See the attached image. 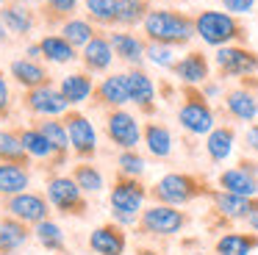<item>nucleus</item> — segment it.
<instances>
[{
  "label": "nucleus",
  "instance_id": "1",
  "mask_svg": "<svg viewBox=\"0 0 258 255\" xmlns=\"http://www.w3.org/2000/svg\"><path fill=\"white\" fill-rule=\"evenodd\" d=\"M147 42L169 44V47H186L195 33V17L183 14L178 9H153L142 22Z\"/></svg>",
  "mask_w": 258,
  "mask_h": 255
},
{
  "label": "nucleus",
  "instance_id": "2",
  "mask_svg": "<svg viewBox=\"0 0 258 255\" xmlns=\"http://www.w3.org/2000/svg\"><path fill=\"white\" fill-rule=\"evenodd\" d=\"M195 33L208 47H225V44H244L247 28L236 14L217 9H203L195 17Z\"/></svg>",
  "mask_w": 258,
  "mask_h": 255
},
{
  "label": "nucleus",
  "instance_id": "3",
  "mask_svg": "<svg viewBox=\"0 0 258 255\" xmlns=\"http://www.w3.org/2000/svg\"><path fill=\"white\" fill-rule=\"evenodd\" d=\"M145 200H147V188L139 177H117V183L111 186V219L114 225H134L145 211Z\"/></svg>",
  "mask_w": 258,
  "mask_h": 255
},
{
  "label": "nucleus",
  "instance_id": "4",
  "mask_svg": "<svg viewBox=\"0 0 258 255\" xmlns=\"http://www.w3.org/2000/svg\"><path fill=\"white\" fill-rule=\"evenodd\" d=\"M214 108L208 97L200 92V86H183V103L178 108V125L191 136H208L214 131Z\"/></svg>",
  "mask_w": 258,
  "mask_h": 255
},
{
  "label": "nucleus",
  "instance_id": "5",
  "mask_svg": "<svg viewBox=\"0 0 258 255\" xmlns=\"http://www.w3.org/2000/svg\"><path fill=\"white\" fill-rule=\"evenodd\" d=\"M214 67L219 78H252L258 72V53L244 44H225L214 53Z\"/></svg>",
  "mask_w": 258,
  "mask_h": 255
},
{
  "label": "nucleus",
  "instance_id": "6",
  "mask_svg": "<svg viewBox=\"0 0 258 255\" xmlns=\"http://www.w3.org/2000/svg\"><path fill=\"white\" fill-rule=\"evenodd\" d=\"M150 194L158 200V203L175 205V208H178V205H186V203H191L195 197H200L203 186L191 175H183V172H169V175H164L161 180L150 188Z\"/></svg>",
  "mask_w": 258,
  "mask_h": 255
},
{
  "label": "nucleus",
  "instance_id": "7",
  "mask_svg": "<svg viewBox=\"0 0 258 255\" xmlns=\"http://www.w3.org/2000/svg\"><path fill=\"white\" fill-rule=\"evenodd\" d=\"M45 197H47V203L56 211H61L64 216L67 214L78 216V214H84V208H86L84 192H81V186L75 183L73 175H53L45 186Z\"/></svg>",
  "mask_w": 258,
  "mask_h": 255
},
{
  "label": "nucleus",
  "instance_id": "8",
  "mask_svg": "<svg viewBox=\"0 0 258 255\" xmlns=\"http://www.w3.org/2000/svg\"><path fill=\"white\" fill-rule=\"evenodd\" d=\"M139 225L145 233L150 236H175L186 227V214L178 211L175 205H164V203H153L142 211Z\"/></svg>",
  "mask_w": 258,
  "mask_h": 255
},
{
  "label": "nucleus",
  "instance_id": "9",
  "mask_svg": "<svg viewBox=\"0 0 258 255\" xmlns=\"http://www.w3.org/2000/svg\"><path fill=\"white\" fill-rule=\"evenodd\" d=\"M106 136L111 139V144H117L119 150H136L145 136V128L139 125L131 111L125 108H111L106 114Z\"/></svg>",
  "mask_w": 258,
  "mask_h": 255
},
{
  "label": "nucleus",
  "instance_id": "10",
  "mask_svg": "<svg viewBox=\"0 0 258 255\" xmlns=\"http://www.w3.org/2000/svg\"><path fill=\"white\" fill-rule=\"evenodd\" d=\"M64 125L70 133V147L78 158L92 161L97 155V131L92 125V119L81 111H67L64 114Z\"/></svg>",
  "mask_w": 258,
  "mask_h": 255
},
{
  "label": "nucleus",
  "instance_id": "11",
  "mask_svg": "<svg viewBox=\"0 0 258 255\" xmlns=\"http://www.w3.org/2000/svg\"><path fill=\"white\" fill-rule=\"evenodd\" d=\"M225 111L239 122H252L258 116V81L241 78V83L225 92Z\"/></svg>",
  "mask_w": 258,
  "mask_h": 255
},
{
  "label": "nucleus",
  "instance_id": "12",
  "mask_svg": "<svg viewBox=\"0 0 258 255\" xmlns=\"http://www.w3.org/2000/svg\"><path fill=\"white\" fill-rule=\"evenodd\" d=\"M23 105L31 111V114L39 116V119L42 116H58V114H67L70 111V103L64 100L61 89L53 86V83L28 89V92L23 94Z\"/></svg>",
  "mask_w": 258,
  "mask_h": 255
},
{
  "label": "nucleus",
  "instance_id": "13",
  "mask_svg": "<svg viewBox=\"0 0 258 255\" xmlns=\"http://www.w3.org/2000/svg\"><path fill=\"white\" fill-rule=\"evenodd\" d=\"M6 211H9V216L25 222V225H39L50 214V203L42 194L23 192V194H14V197H6Z\"/></svg>",
  "mask_w": 258,
  "mask_h": 255
},
{
  "label": "nucleus",
  "instance_id": "14",
  "mask_svg": "<svg viewBox=\"0 0 258 255\" xmlns=\"http://www.w3.org/2000/svg\"><path fill=\"white\" fill-rule=\"evenodd\" d=\"M92 103L100 105V108H108V111H111V108H125V105L131 103L128 75H125V72H111V75H106L95 86Z\"/></svg>",
  "mask_w": 258,
  "mask_h": 255
},
{
  "label": "nucleus",
  "instance_id": "15",
  "mask_svg": "<svg viewBox=\"0 0 258 255\" xmlns=\"http://www.w3.org/2000/svg\"><path fill=\"white\" fill-rule=\"evenodd\" d=\"M219 188L241 197H258V164L241 161L233 169H225L219 175Z\"/></svg>",
  "mask_w": 258,
  "mask_h": 255
},
{
  "label": "nucleus",
  "instance_id": "16",
  "mask_svg": "<svg viewBox=\"0 0 258 255\" xmlns=\"http://www.w3.org/2000/svg\"><path fill=\"white\" fill-rule=\"evenodd\" d=\"M169 72H172L183 86H203V83L208 81V75H211V64H208L203 50H189L183 58L175 61V67Z\"/></svg>",
  "mask_w": 258,
  "mask_h": 255
},
{
  "label": "nucleus",
  "instance_id": "17",
  "mask_svg": "<svg viewBox=\"0 0 258 255\" xmlns=\"http://www.w3.org/2000/svg\"><path fill=\"white\" fill-rule=\"evenodd\" d=\"M128 92H131V103L142 111V114H156V83L147 75L142 67H131L128 72Z\"/></svg>",
  "mask_w": 258,
  "mask_h": 255
},
{
  "label": "nucleus",
  "instance_id": "18",
  "mask_svg": "<svg viewBox=\"0 0 258 255\" xmlns=\"http://www.w3.org/2000/svg\"><path fill=\"white\" fill-rule=\"evenodd\" d=\"M0 20L9 28V33H14V36H28L36 28V11L28 3H23V0H14V3L0 9Z\"/></svg>",
  "mask_w": 258,
  "mask_h": 255
},
{
  "label": "nucleus",
  "instance_id": "19",
  "mask_svg": "<svg viewBox=\"0 0 258 255\" xmlns=\"http://www.w3.org/2000/svg\"><path fill=\"white\" fill-rule=\"evenodd\" d=\"M108 39H111L114 55H117L119 61H125L128 67H142V61L147 58V42H145V39H139L136 33L114 31Z\"/></svg>",
  "mask_w": 258,
  "mask_h": 255
},
{
  "label": "nucleus",
  "instance_id": "20",
  "mask_svg": "<svg viewBox=\"0 0 258 255\" xmlns=\"http://www.w3.org/2000/svg\"><path fill=\"white\" fill-rule=\"evenodd\" d=\"M114 58H117V55H114L111 39H108L106 33H97V36L81 50V61H84L86 72H108Z\"/></svg>",
  "mask_w": 258,
  "mask_h": 255
},
{
  "label": "nucleus",
  "instance_id": "21",
  "mask_svg": "<svg viewBox=\"0 0 258 255\" xmlns=\"http://www.w3.org/2000/svg\"><path fill=\"white\" fill-rule=\"evenodd\" d=\"M89 247L97 255H125L128 238L119 225H100L89 233Z\"/></svg>",
  "mask_w": 258,
  "mask_h": 255
},
{
  "label": "nucleus",
  "instance_id": "22",
  "mask_svg": "<svg viewBox=\"0 0 258 255\" xmlns=\"http://www.w3.org/2000/svg\"><path fill=\"white\" fill-rule=\"evenodd\" d=\"M9 72H12L14 83L23 86L25 92L50 83V72H47V67H42L39 61H34V58H14L12 64H9Z\"/></svg>",
  "mask_w": 258,
  "mask_h": 255
},
{
  "label": "nucleus",
  "instance_id": "23",
  "mask_svg": "<svg viewBox=\"0 0 258 255\" xmlns=\"http://www.w3.org/2000/svg\"><path fill=\"white\" fill-rule=\"evenodd\" d=\"M211 200H214L217 214L228 216V219H247V216L258 208L255 197H241V194H230V192H222V188L214 192Z\"/></svg>",
  "mask_w": 258,
  "mask_h": 255
},
{
  "label": "nucleus",
  "instance_id": "24",
  "mask_svg": "<svg viewBox=\"0 0 258 255\" xmlns=\"http://www.w3.org/2000/svg\"><path fill=\"white\" fill-rule=\"evenodd\" d=\"M64 100L70 105H81L95 94V81H92V72H70V75L61 78L58 83Z\"/></svg>",
  "mask_w": 258,
  "mask_h": 255
},
{
  "label": "nucleus",
  "instance_id": "25",
  "mask_svg": "<svg viewBox=\"0 0 258 255\" xmlns=\"http://www.w3.org/2000/svg\"><path fill=\"white\" fill-rule=\"evenodd\" d=\"M31 233L25 227V222L14 219V216H0V255L17 252L28 244Z\"/></svg>",
  "mask_w": 258,
  "mask_h": 255
},
{
  "label": "nucleus",
  "instance_id": "26",
  "mask_svg": "<svg viewBox=\"0 0 258 255\" xmlns=\"http://www.w3.org/2000/svg\"><path fill=\"white\" fill-rule=\"evenodd\" d=\"M236 144V131L230 125H217L211 133L206 136V153L214 164H222V161L230 158Z\"/></svg>",
  "mask_w": 258,
  "mask_h": 255
},
{
  "label": "nucleus",
  "instance_id": "27",
  "mask_svg": "<svg viewBox=\"0 0 258 255\" xmlns=\"http://www.w3.org/2000/svg\"><path fill=\"white\" fill-rule=\"evenodd\" d=\"M31 186V172L25 164H0V194L14 197V194L28 192Z\"/></svg>",
  "mask_w": 258,
  "mask_h": 255
},
{
  "label": "nucleus",
  "instance_id": "28",
  "mask_svg": "<svg viewBox=\"0 0 258 255\" xmlns=\"http://www.w3.org/2000/svg\"><path fill=\"white\" fill-rule=\"evenodd\" d=\"M20 139H23V147L25 153L31 155V158H39V161H61L58 158V153L53 150V144L47 142V136L39 131L36 125L31 128H20Z\"/></svg>",
  "mask_w": 258,
  "mask_h": 255
},
{
  "label": "nucleus",
  "instance_id": "29",
  "mask_svg": "<svg viewBox=\"0 0 258 255\" xmlns=\"http://www.w3.org/2000/svg\"><path fill=\"white\" fill-rule=\"evenodd\" d=\"M142 142L147 144V153H150L153 158H169V155H172V133H169V128L161 125V122H147Z\"/></svg>",
  "mask_w": 258,
  "mask_h": 255
},
{
  "label": "nucleus",
  "instance_id": "30",
  "mask_svg": "<svg viewBox=\"0 0 258 255\" xmlns=\"http://www.w3.org/2000/svg\"><path fill=\"white\" fill-rule=\"evenodd\" d=\"M39 47H42V58L53 61V64H70V61L81 58L78 50L61 36V33H50V36H42L39 39Z\"/></svg>",
  "mask_w": 258,
  "mask_h": 255
},
{
  "label": "nucleus",
  "instance_id": "31",
  "mask_svg": "<svg viewBox=\"0 0 258 255\" xmlns=\"http://www.w3.org/2000/svg\"><path fill=\"white\" fill-rule=\"evenodd\" d=\"M36 128L47 136V142L53 144V150L58 153V158H64V155L73 150L70 147V133H67L64 119H58V116H42V119L36 122Z\"/></svg>",
  "mask_w": 258,
  "mask_h": 255
},
{
  "label": "nucleus",
  "instance_id": "32",
  "mask_svg": "<svg viewBox=\"0 0 258 255\" xmlns=\"http://www.w3.org/2000/svg\"><path fill=\"white\" fill-rule=\"evenodd\" d=\"M258 247V236L250 233H225L222 238H217L214 252L217 255H250Z\"/></svg>",
  "mask_w": 258,
  "mask_h": 255
},
{
  "label": "nucleus",
  "instance_id": "33",
  "mask_svg": "<svg viewBox=\"0 0 258 255\" xmlns=\"http://www.w3.org/2000/svg\"><path fill=\"white\" fill-rule=\"evenodd\" d=\"M28 161H31V155L25 153L20 133L0 128V164H25L28 166Z\"/></svg>",
  "mask_w": 258,
  "mask_h": 255
},
{
  "label": "nucleus",
  "instance_id": "34",
  "mask_svg": "<svg viewBox=\"0 0 258 255\" xmlns=\"http://www.w3.org/2000/svg\"><path fill=\"white\" fill-rule=\"evenodd\" d=\"M58 33H61V36L67 39V42L73 44L75 50H78V47L84 50L86 44H89L92 39L97 36L95 22H92V20H81V17H73V20H67V22L61 25V31H58Z\"/></svg>",
  "mask_w": 258,
  "mask_h": 255
},
{
  "label": "nucleus",
  "instance_id": "35",
  "mask_svg": "<svg viewBox=\"0 0 258 255\" xmlns=\"http://www.w3.org/2000/svg\"><path fill=\"white\" fill-rule=\"evenodd\" d=\"M81 0H42V20L50 28H61L67 20H73Z\"/></svg>",
  "mask_w": 258,
  "mask_h": 255
},
{
  "label": "nucleus",
  "instance_id": "36",
  "mask_svg": "<svg viewBox=\"0 0 258 255\" xmlns=\"http://www.w3.org/2000/svg\"><path fill=\"white\" fill-rule=\"evenodd\" d=\"M153 11L150 0H117V25L134 28Z\"/></svg>",
  "mask_w": 258,
  "mask_h": 255
},
{
  "label": "nucleus",
  "instance_id": "37",
  "mask_svg": "<svg viewBox=\"0 0 258 255\" xmlns=\"http://www.w3.org/2000/svg\"><path fill=\"white\" fill-rule=\"evenodd\" d=\"M34 238L39 241V247L50 249V252L64 249V230H61V225H56L53 219H45V222H39V225H34Z\"/></svg>",
  "mask_w": 258,
  "mask_h": 255
},
{
  "label": "nucleus",
  "instance_id": "38",
  "mask_svg": "<svg viewBox=\"0 0 258 255\" xmlns=\"http://www.w3.org/2000/svg\"><path fill=\"white\" fill-rule=\"evenodd\" d=\"M73 177H75V183L81 186V192H84V194H100L103 186H106V180H103V172L97 169V166H92L89 161H84V164L75 166Z\"/></svg>",
  "mask_w": 258,
  "mask_h": 255
},
{
  "label": "nucleus",
  "instance_id": "39",
  "mask_svg": "<svg viewBox=\"0 0 258 255\" xmlns=\"http://www.w3.org/2000/svg\"><path fill=\"white\" fill-rule=\"evenodd\" d=\"M84 6L95 25H117V0H84Z\"/></svg>",
  "mask_w": 258,
  "mask_h": 255
},
{
  "label": "nucleus",
  "instance_id": "40",
  "mask_svg": "<svg viewBox=\"0 0 258 255\" xmlns=\"http://www.w3.org/2000/svg\"><path fill=\"white\" fill-rule=\"evenodd\" d=\"M117 169L122 177H142L147 169V161L142 158L136 150H122V153L117 155Z\"/></svg>",
  "mask_w": 258,
  "mask_h": 255
},
{
  "label": "nucleus",
  "instance_id": "41",
  "mask_svg": "<svg viewBox=\"0 0 258 255\" xmlns=\"http://www.w3.org/2000/svg\"><path fill=\"white\" fill-rule=\"evenodd\" d=\"M147 61L156 67H161V70H172L175 67V47H169V44H158V42H147Z\"/></svg>",
  "mask_w": 258,
  "mask_h": 255
},
{
  "label": "nucleus",
  "instance_id": "42",
  "mask_svg": "<svg viewBox=\"0 0 258 255\" xmlns=\"http://www.w3.org/2000/svg\"><path fill=\"white\" fill-rule=\"evenodd\" d=\"M219 3H222V9L228 11V14L241 17V14H250L258 6V0H219Z\"/></svg>",
  "mask_w": 258,
  "mask_h": 255
},
{
  "label": "nucleus",
  "instance_id": "43",
  "mask_svg": "<svg viewBox=\"0 0 258 255\" xmlns=\"http://www.w3.org/2000/svg\"><path fill=\"white\" fill-rule=\"evenodd\" d=\"M9 111H12V92H9V83L3 78V72H0V119L9 116Z\"/></svg>",
  "mask_w": 258,
  "mask_h": 255
},
{
  "label": "nucleus",
  "instance_id": "44",
  "mask_svg": "<svg viewBox=\"0 0 258 255\" xmlns=\"http://www.w3.org/2000/svg\"><path fill=\"white\" fill-rule=\"evenodd\" d=\"M244 147L250 153H258V125H250L244 131Z\"/></svg>",
  "mask_w": 258,
  "mask_h": 255
},
{
  "label": "nucleus",
  "instance_id": "45",
  "mask_svg": "<svg viewBox=\"0 0 258 255\" xmlns=\"http://www.w3.org/2000/svg\"><path fill=\"white\" fill-rule=\"evenodd\" d=\"M25 58H34V61H39V58H42V47H39V42H36V44H28V50H25Z\"/></svg>",
  "mask_w": 258,
  "mask_h": 255
},
{
  "label": "nucleus",
  "instance_id": "46",
  "mask_svg": "<svg viewBox=\"0 0 258 255\" xmlns=\"http://www.w3.org/2000/svg\"><path fill=\"white\" fill-rule=\"evenodd\" d=\"M244 222H247V225H250V230H255V233H258V208H255V211H252V214H250V216H247V219H244Z\"/></svg>",
  "mask_w": 258,
  "mask_h": 255
},
{
  "label": "nucleus",
  "instance_id": "47",
  "mask_svg": "<svg viewBox=\"0 0 258 255\" xmlns=\"http://www.w3.org/2000/svg\"><path fill=\"white\" fill-rule=\"evenodd\" d=\"M9 42V28L3 25V20H0V44H6Z\"/></svg>",
  "mask_w": 258,
  "mask_h": 255
},
{
  "label": "nucleus",
  "instance_id": "48",
  "mask_svg": "<svg viewBox=\"0 0 258 255\" xmlns=\"http://www.w3.org/2000/svg\"><path fill=\"white\" fill-rule=\"evenodd\" d=\"M139 255H158V252H156V249H142Z\"/></svg>",
  "mask_w": 258,
  "mask_h": 255
},
{
  "label": "nucleus",
  "instance_id": "49",
  "mask_svg": "<svg viewBox=\"0 0 258 255\" xmlns=\"http://www.w3.org/2000/svg\"><path fill=\"white\" fill-rule=\"evenodd\" d=\"M9 3H14V0H0V9H3V6H9Z\"/></svg>",
  "mask_w": 258,
  "mask_h": 255
},
{
  "label": "nucleus",
  "instance_id": "50",
  "mask_svg": "<svg viewBox=\"0 0 258 255\" xmlns=\"http://www.w3.org/2000/svg\"><path fill=\"white\" fill-rule=\"evenodd\" d=\"M6 255H14V252H6Z\"/></svg>",
  "mask_w": 258,
  "mask_h": 255
},
{
  "label": "nucleus",
  "instance_id": "51",
  "mask_svg": "<svg viewBox=\"0 0 258 255\" xmlns=\"http://www.w3.org/2000/svg\"><path fill=\"white\" fill-rule=\"evenodd\" d=\"M195 255H200V252H195Z\"/></svg>",
  "mask_w": 258,
  "mask_h": 255
}]
</instances>
